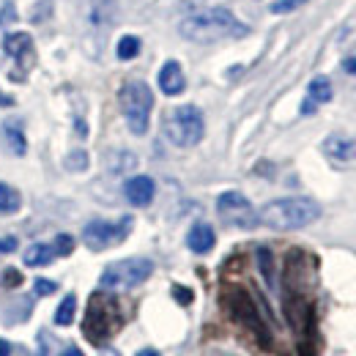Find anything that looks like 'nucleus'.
I'll list each match as a JSON object with an SVG mask.
<instances>
[{
	"instance_id": "c756f323",
	"label": "nucleus",
	"mask_w": 356,
	"mask_h": 356,
	"mask_svg": "<svg viewBox=\"0 0 356 356\" xmlns=\"http://www.w3.org/2000/svg\"><path fill=\"white\" fill-rule=\"evenodd\" d=\"M0 107H14V96H8V93L0 90Z\"/></svg>"
},
{
	"instance_id": "72a5a7b5",
	"label": "nucleus",
	"mask_w": 356,
	"mask_h": 356,
	"mask_svg": "<svg viewBox=\"0 0 356 356\" xmlns=\"http://www.w3.org/2000/svg\"><path fill=\"white\" fill-rule=\"evenodd\" d=\"M0 356H11V346L6 340H0Z\"/></svg>"
},
{
	"instance_id": "c85d7f7f",
	"label": "nucleus",
	"mask_w": 356,
	"mask_h": 356,
	"mask_svg": "<svg viewBox=\"0 0 356 356\" xmlns=\"http://www.w3.org/2000/svg\"><path fill=\"white\" fill-rule=\"evenodd\" d=\"M17 247H19L17 236H3L0 238V255H11V252H17Z\"/></svg>"
},
{
	"instance_id": "9b49d317",
	"label": "nucleus",
	"mask_w": 356,
	"mask_h": 356,
	"mask_svg": "<svg viewBox=\"0 0 356 356\" xmlns=\"http://www.w3.org/2000/svg\"><path fill=\"white\" fill-rule=\"evenodd\" d=\"M124 195H127V200H129L132 206L145 209V206H151V200H154V195H156V184H154L151 176H134L124 184Z\"/></svg>"
},
{
	"instance_id": "a878e982",
	"label": "nucleus",
	"mask_w": 356,
	"mask_h": 356,
	"mask_svg": "<svg viewBox=\"0 0 356 356\" xmlns=\"http://www.w3.org/2000/svg\"><path fill=\"white\" fill-rule=\"evenodd\" d=\"M33 291H36V296H49V293H55V291H58V282L39 277V280H33Z\"/></svg>"
},
{
	"instance_id": "a211bd4d",
	"label": "nucleus",
	"mask_w": 356,
	"mask_h": 356,
	"mask_svg": "<svg viewBox=\"0 0 356 356\" xmlns=\"http://www.w3.org/2000/svg\"><path fill=\"white\" fill-rule=\"evenodd\" d=\"M77 315V293H66L55 310V326H72Z\"/></svg>"
},
{
	"instance_id": "b1692460",
	"label": "nucleus",
	"mask_w": 356,
	"mask_h": 356,
	"mask_svg": "<svg viewBox=\"0 0 356 356\" xmlns=\"http://www.w3.org/2000/svg\"><path fill=\"white\" fill-rule=\"evenodd\" d=\"M312 0H277V3H271V14H291V11H296V8H302V6H307Z\"/></svg>"
},
{
	"instance_id": "c9c22d12",
	"label": "nucleus",
	"mask_w": 356,
	"mask_h": 356,
	"mask_svg": "<svg viewBox=\"0 0 356 356\" xmlns=\"http://www.w3.org/2000/svg\"><path fill=\"white\" fill-rule=\"evenodd\" d=\"M217 356H230V354H217Z\"/></svg>"
},
{
	"instance_id": "cd10ccee",
	"label": "nucleus",
	"mask_w": 356,
	"mask_h": 356,
	"mask_svg": "<svg viewBox=\"0 0 356 356\" xmlns=\"http://www.w3.org/2000/svg\"><path fill=\"white\" fill-rule=\"evenodd\" d=\"M19 282H22V274H19L17 268H6V271H3V285H6V288H17Z\"/></svg>"
},
{
	"instance_id": "f03ea898",
	"label": "nucleus",
	"mask_w": 356,
	"mask_h": 356,
	"mask_svg": "<svg viewBox=\"0 0 356 356\" xmlns=\"http://www.w3.org/2000/svg\"><path fill=\"white\" fill-rule=\"evenodd\" d=\"M321 217V206L312 197H280L266 203L258 211V222L266 225L268 230H302Z\"/></svg>"
},
{
	"instance_id": "6ab92c4d",
	"label": "nucleus",
	"mask_w": 356,
	"mask_h": 356,
	"mask_svg": "<svg viewBox=\"0 0 356 356\" xmlns=\"http://www.w3.org/2000/svg\"><path fill=\"white\" fill-rule=\"evenodd\" d=\"M332 96H334V90H332V83L326 77H312L310 86H307V99L310 102L326 104V102H332Z\"/></svg>"
},
{
	"instance_id": "20e7f679",
	"label": "nucleus",
	"mask_w": 356,
	"mask_h": 356,
	"mask_svg": "<svg viewBox=\"0 0 356 356\" xmlns=\"http://www.w3.org/2000/svg\"><path fill=\"white\" fill-rule=\"evenodd\" d=\"M124 326V310L118 305L115 296L96 291L90 296L88 307H86V318H83V334L88 337L93 346L107 343L110 337H115Z\"/></svg>"
},
{
	"instance_id": "4be33fe9",
	"label": "nucleus",
	"mask_w": 356,
	"mask_h": 356,
	"mask_svg": "<svg viewBox=\"0 0 356 356\" xmlns=\"http://www.w3.org/2000/svg\"><path fill=\"white\" fill-rule=\"evenodd\" d=\"M88 151H83V148H74V151H69L66 154V159H63V168L69 170V173H86L88 170Z\"/></svg>"
},
{
	"instance_id": "4468645a",
	"label": "nucleus",
	"mask_w": 356,
	"mask_h": 356,
	"mask_svg": "<svg viewBox=\"0 0 356 356\" xmlns=\"http://www.w3.org/2000/svg\"><path fill=\"white\" fill-rule=\"evenodd\" d=\"M214 244H217V233H214L211 225L197 222V225H192V230L186 233V247H189L195 255H206V252H211Z\"/></svg>"
},
{
	"instance_id": "412c9836",
	"label": "nucleus",
	"mask_w": 356,
	"mask_h": 356,
	"mask_svg": "<svg viewBox=\"0 0 356 356\" xmlns=\"http://www.w3.org/2000/svg\"><path fill=\"white\" fill-rule=\"evenodd\" d=\"M255 258H258V268H261V274H264V280H266L268 288H274V255H271V250L268 247H258V252H255Z\"/></svg>"
},
{
	"instance_id": "7ed1b4c3",
	"label": "nucleus",
	"mask_w": 356,
	"mask_h": 356,
	"mask_svg": "<svg viewBox=\"0 0 356 356\" xmlns=\"http://www.w3.org/2000/svg\"><path fill=\"white\" fill-rule=\"evenodd\" d=\"M222 307L227 312V318L233 323H238L241 329H247L261 348H266V351L271 348V329H268V323L264 321V315H261L255 299H252V293L247 288H241V285H225Z\"/></svg>"
},
{
	"instance_id": "2f4dec72",
	"label": "nucleus",
	"mask_w": 356,
	"mask_h": 356,
	"mask_svg": "<svg viewBox=\"0 0 356 356\" xmlns=\"http://www.w3.org/2000/svg\"><path fill=\"white\" fill-rule=\"evenodd\" d=\"M60 356H86V354H83L80 348H74V346H69V348H66V351H63V354H60Z\"/></svg>"
},
{
	"instance_id": "7c9ffc66",
	"label": "nucleus",
	"mask_w": 356,
	"mask_h": 356,
	"mask_svg": "<svg viewBox=\"0 0 356 356\" xmlns=\"http://www.w3.org/2000/svg\"><path fill=\"white\" fill-rule=\"evenodd\" d=\"M134 356H162V354H159L156 348H140V351H137Z\"/></svg>"
},
{
	"instance_id": "dca6fc26",
	"label": "nucleus",
	"mask_w": 356,
	"mask_h": 356,
	"mask_svg": "<svg viewBox=\"0 0 356 356\" xmlns=\"http://www.w3.org/2000/svg\"><path fill=\"white\" fill-rule=\"evenodd\" d=\"M22 261H25V266L31 268H42V266H49L52 261H55V250H52V244H31L28 250H25V255H22Z\"/></svg>"
},
{
	"instance_id": "393cba45",
	"label": "nucleus",
	"mask_w": 356,
	"mask_h": 356,
	"mask_svg": "<svg viewBox=\"0 0 356 356\" xmlns=\"http://www.w3.org/2000/svg\"><path fill=\"white\" fill-rule=\"evenodd\" d=\"M49 8H52L49 0H39V3L31 8V22H47V19H49Z\"/></svg>"
},
{
	"instance_id": "9d476101",
	"label": "nucleus",
	"mask_w": 356,
	"mask_h": 356,
	"mask_svg": "<svg viewBox=\"0 0 356 356\" xmlns=\"http://www.w3.org/2000/svg\"><path fill=\"white\" fill-rule=\"evenodd\" d=\"M0 49L14 60L17 72H14V80H25L28 69L36 63V47H33V36L25 33V31H6L3 39H0Z\"/></svg>"
},
{
	"instance_id": "423d86ee",
	"label": "nucleus",
	"mask_w": 356,
	"mask_h": 356,
	"mask_svg": "<svg viewBox=\"0 0 356 356\" xmlns=\"http://www.w3.org/2000/svg\"><path fill=\"white\" fill-rule=\"evenodd\" d=\"M165 137L176 148H195L206 134V118L195 104H178L162 121Z\"/></svg>"
},
{
	"instance_id": "bb28decb",
	"label": "nucleus",
	"mask_w": 356,
	"mask_h": 356,
	"mask_svg": "<svg viewBox=\"0 0 356 356\" xmlns=\"http://www.w3.org/2000/svg\"><path fill=\"white\" fill-rule=\"evenodd\" d=\"M173 296H176L178 305H192V299H195V293L189 291V288H184V285H173Z\"/></svg>"
},
{
	"instance_id": "f704fd0d",
	"label": "nucleus",
	"mask_w": 356,
	"mask_h": 356,
	"mask_svg": "<svg viewBox=\"0 0 356 356\" xmlns=\"http://www.w3.org/2000/svg\"><path fill=\"white\" fill-rule=\"evenodd\" d=\"M74 129H77V132L83 134V137L88 134V129H86V124H83V121H77V124H74Z\"/></svg>"
},
{
	"instance_id": "6e6552de",
	"label": "nucleus",
	"mask_w": 356,
	"mask_h": 356,
	"mask_svg": "<svg viewBox=\"0 0 356 356\" xmlns=\"http://www.w3.org/2000/svg\"><path fill=\"white\" fill-rule=\"evenodd\" d=\"M134 220L132 217H121L118 222H107V220H93L83 227V244L90 252H104L121 241H127V236L132 233Z\"/></svg>"
},
{
	"instance_id": "f257e3e1",
	"label": "nucleus",
	"mask_w": 356,
	"mask_h": 356,
	"mask_svg": "<svg viewBox=\"0 0 356 356\" xmlns=\"http://www.w3.org/2000/svg\"><path fill=\"white\" fill-rule=\"evenodd\" d=\"M178 33L195 44H214L225 39H244L250 33V25L241 22L230 8L217 6V8H200L186 14L178 22Z\"/></svg>"
},
{
	"instance_id": "f8f14e48",
	"label": "nucleus",
	"mask_w": 356,
	"mask_h": 356,
	"mask_svg": "<svg viewBox=\"0 0 356 356\" xmlns=\"http://www.w3.org/2000/svg\"><path fill=\"white\" fill-rule=\"evenodd\" d=\"M323 154L332 159V162H340V165H348L356 159V143L346 134H329L323 140Z\"/></svg>"
},
{
	"instance_id": "aec40b11",
	"label": "nucleus",
	"mask_w": 356,
	"mask_h": 356,
	"mask_svg": "<svg viewBox=\"0 0 356 356\" xmlns=\"http://www.w3.org/2000/svg\"><path fill=\"white\" fill-rule=\"evenodd\" d=\"M140 47L143 42L137 36H121L115 44V55H118V60H134L140 55Z\"/></svg>"
},
{
	"instance_id": "473e14b6",
	"label": "nucleus",
	"mask_w": 356,
	"mask_h": 356,
	"mask_svg": "<svg viewBox=\"0 0 356 356\" xmlns=\"http://www.w3.org/2000/svg\"><path fill=\"white\" fill-rule=\"evenodd\" d=\"M343 66H346V72H351V74H356V58H348V60H346Z\"/></svg>"
},
{
	"instance_id": "f3484780",
	"label": "nucleus",
	"mask_w": 356,
	"mask_h": 356,
	"mask_svg": "<svg viewBox=\"0 0 356 356\" xmlns=\"http://www.w3.org/2000/svg\"><path fill=\"white\" fill-rule=\"evenodd\" d=\"M22 209V195L11 186L0 181V214H17Z\"/></svg>"
},
{
	"instance_id": "5701e85b",
	"label": "nucleus",
	"mask_w": 356,
	"mask_h": 356,
	"mask_svg": "<svg viewBox=\"0 0 356 356\" xmlns=\"http://www.w3.org/2000/svg\"><path fill=\"white\" fill-rule=\"evenodd\" d=\"M52 250H55V255L66 258V255H72V252H74V238H72L69 233H58V236H55V241H52Z\"/></svg>"
},
{
	"instance_id": "39448f33",
	"label": "nucleus",
	"mask_w": 356,
	"mask_h": 356,
	"mask_svg": "<svg viewBox=\"0 0 356 356\" xmlns=\"http://www.w3.org/2000/svg\"><path fill=\"white\" fill-rule=\"evenodd\" d=\"M118 104L124 113V121L129 127V132L143 137L148 132L151 124V110H154V90L148 88V83L143 80H129L118 90Z\"/></svg>"
},
{
	"instance_id": "ddd939ff",
	"label": "nucleus",
	"mask_w": 356,
	"mask_h": 356,
	"mask_svg": "<svg viewBox=\"0 0 356 356\" xmlns=\"http://www.w3.org/2000/svg\"><path fill=\"white\" fill-rule=\"evenodd\" d=\"M159 88L165 96H178V93H184L186 88V77H184V69H181V63L178 60H168L162 69H159Z\"/></svg>"
},
{
	"instance_id": "0eeeda50",
	"label": "nucleus",
	"mask_w": 356,
	"mask_h": 356,
	"mask_svg": "<svg viewBox=\"0 0 356 356\" xmlns=\"http://www.w3.org/2000/svg\"><path fill=\"white\" fill-rule=\"evenodd\" d=\"M151 274H154L151 258H124V261H115L102 271L99 285L104 291H129V288L143 285Z\"/></svg>"
},
{
	"instance_id": "2eb2a0df",
	"label": "nucleus",
	"mask_w": 356,
	"mask_h": 356,
	"mask_svg": "<svg viewBox=\"0 0 356 356\" xmlns=\"http://www.w3.org/2000/svg\"><path fill=\"white\" fill-rule=\"evenodd\" d=\"M0 132H3V140H6V148H8L14 156H25V154H28V140H25V132H22L19 124L6 121Z\"/></svg>"
},
{
	"instance_id": "1a4fd4ad",
	"label": "nucleus",
	"mask_w": 356,
	"mask_h": 356,
	"mask_svg": "<svg viewBox=\"0 0 356 356\" xmlns=\"http://www.w3.org/2000/svg\"><path fill=\"white\" fill-rule=\"evenodd\" d=\"M217 214L225 225L238 227V230H252L255 225H261L255 206L241 192H222L217 197Z\"/></svg>"
}]
</instances>
